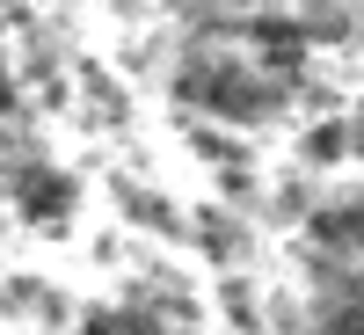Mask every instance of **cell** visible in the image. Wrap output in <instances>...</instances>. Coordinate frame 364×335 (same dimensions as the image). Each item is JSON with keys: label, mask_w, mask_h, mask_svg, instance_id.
I'll return each instance as SVG.
<instances>
[{"label": "cell", "mask_w": 364, "mask_h": 335, "mask_svg": "<svg viewBox=\"0 0 364 335\" xmlns=\"http://www.w3.org/2000/svg\"><path fill=\"white\" fill-rule=\"evenodd\" d=\"M182 95H197L204 110H219V117H262L269 110V87L248 80V73H233V66H190V73H182Z\"/></svg>", "instance_id": "1"}, {"label": "cell", "mask_w": 364, "mask_h": 335, "mask_svg": "<svg viewBox=\"0 0 364 335\" xmlns=\"http://www.w3.org/2000/svg\"><path fill=\"white\" fill-rule=\"evenodd\" d=\"M15 204H22L37 226H58V219L73 211V182L51 175V168H29V175H15Z\"/></svg>", "instance_id": "2"}, {"label": "cell", "mask_w": 364, "mask_h": 335, "mask_svg": "<svg viewBox=\"0 0 364 335\" xmlns=\"http://www.w3.org/2000/svg\"><path fill=\"white\" fill-rule=\"evenodd\" d=\"M255 44L269 51V66H299V51H306L299 22H255Z\"/></svg>", "instance_id": "3"}, {"label": "cell", "mask_w": 364, "mask_h": 335, "mask_svg": "<svg viewBox=\"0 0 364 335\" xmlns=\"http://www.w3.org/2000/svg\"><path fill=\"white\" fill-rule=\"evenodd\" d=\"M321 240H328V248H364V204L328 211V219H321Z\"/></svg>", "instance_id": "4"}, {"label": "cell", "mask_w": 364, "mask_h": 335, "mask_svg": "<svg viewBox=\"0 0 364 335\" xmlns=\"http://www.w3.org/2000/svg\"><path fill=\"white\" fill-rule=\"evenodd\" d=\"M321 335H364V292H357V299H343V307L328 314V328H321Z\"/></svg>", "instance_id": "5"}]
</instances>
